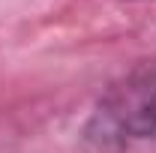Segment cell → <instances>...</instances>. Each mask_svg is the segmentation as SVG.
<instances>
[{"mask_svg": "<svg viewBox=\"0 0 156 153\" xmlns=\"http://www.w3.org/2000/svg\"><path fill=\"white\" fill-rule=\"evenodd\" d=\"M87 153H132L156 144V57L111 81L84 123Z\"/></svg>", "mask_w": 156, "mask_h": 153, "instance_id": "1", "label": "cell"}]
</instances>
